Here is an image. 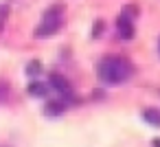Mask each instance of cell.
<instances>
[{"mask_svg": "<svg viewBox=\"0 0 160 147\" xmlns=\"http://www.w3.org/2000/svg\"><path fill=\"white\" fill-rule=\"evenodd\" d=\"M134 73H136L134 64L123 55H108L97 66L99 79L103 84H108V86H121V84L129 81L134 77Z\"/></svg>", "mask_w": 160, "mask_h": 147, "instance_id": "cell-1", "label": "cell"}, {"mask_svg": "<svg viewBox=\"0 0 160 147\" xmlns=\"http://www.w3.org/2000/svg\"><path fill=\"white\" fill-rule=\"evenodd\" d=\"M62 16H64V5L55 3L44 11L42 24L35 29V38H51L62 29Z\"/></svg>", "mask_w": 160, "mask_h": 147, "instance_id": "cell-2", "label": "cell"}, {"mask_svg": "<svg viewBox=\"0 0 160 147\" xmlns=\"http://www.w3.org/2000/svg\"><path fill=\"white\" fill-rule=\"evenodd\" d=\"M138 16V5H127L121 16L116 18V31H118V38L121 40H132L134 33H136V27H134V20Z\"/></svg>", "mask_w": 160, "mask_h": 147, "instance_id": "cell-3", "label": "cell"}, {"mask_svg": "<svg viewBox=\"0 0 160 147\" xmlns=\"http://www.w3.org/2000/svg\"><path fill=\"white\" fill-rule=\"evenodd\" d=\"M48 86L62 97L64 103L75 99V97H72V88H70V84H68L66 77H62V75H57V73H51V77H48Z\"/></svg>", "mask_w": 160, "mask_h": 147, "instance_id": "cell-4", "label": "cell"}, {"mask_svg": "<svg viewBox=\"0 0 160 147\" xmlns=\"http://www.w3.org/2000/svg\"><path fill=\"white\" fill-rule=\"evenodd\" d=\"M64 110H66V103H64L62 99H53V101H48L46 108H44L46 116H59V114H64Z\"/></svg>", "mask_w": 160, "mask_h": 147, "instance_id": "cell-5", "label": "cell"}, {"mask_svg": "<svg viewBox=\"0 0 160 147\" xmlns=\"http://www.w3.org/2000/svg\"><path fill=\"white\" fill-rule=\"evenodd\" d=\"M27 92L31 94V97H46L48 94V86L46 84H42V81H31L29 84V88H27Z\"/></svg>", "mask_w": 160, "mask_h": 147, "instance_id": "cell-6", "label": "cell"}, {"mask_svg": "<svg viewBox=\"0 0 160 147\" xmlns=\"http://www.w3.org/2000/svg\"><path fill=\"white\" fill-rule=\"evenodd\" d=\"M142 119H145L149 125L160 127V110H158V108H145V110H142Z\"/></svg>", "mask_w": 160, "mask_h": 147, "instance_id": "cell-7", "label": "cell"}, {"mask_svg": "<svg viewBox=\"0 0 160 147\" xmlns=\"http://www.w3.org/2000/svg\"><path fill=\"white\" fill-rule=\"evenodd\" d=\"M24 70H27V75H29V77H38V75L42 73V64H40L38 59H33V62H29V64H27V68H24Z\"/></svg>", "mask_w": 160, "mask_h": 147, "instance_id": "cell-8", "label": "cell"}, {"mask_svg": "<svg viewBox=\"0 0 160 147\" xmlns=\"http://www.w3.org/2000/svg\"><path fill=\"white\" fill-rule=\"evenodd\" d=\"M103 27H105L103 20H97V22H94V29H92V38H99V35L103 33Z\"/></svg>", "mask_w": 160, "mask_h": 147, "instance_id": "cell-9", "label": "cell"}, {"mask_svg": "<svg viewBox=\"0 0 160 147\" xmlns=\"http://www.w3.org/2000/svg\"><path fill=\"white\" fill-rule=\"evenodd\" d=\"M7 94H9V86H7V81L0 79V101H5Z\"/></svg>", "mask_w": 160, "mask_h": 147, "instance_id": "cell-10", "label": "cell"}]
</instances>
